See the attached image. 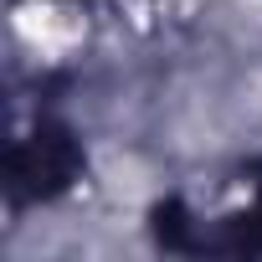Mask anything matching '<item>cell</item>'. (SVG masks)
<instances>
[{"label":"cell","instance_id":"2","mask_svg":"<svg viewBox=\"0 0 262 262\" xmlns=\"http://www.w3.org/2000/svg\"><path fill=\"white\" fill-rule=\"evenodd\" d=\"M155 236L170 247V252H195V221L185 216V206L180 201H165V206H155Z\"/></svg>","mask_w":262,"mask_h":262},{"label":"cell","instance_id":"1","mask_svg":"<svg viewBox=\"0 0 262 262\" xmlns=\"http://www.w3.org/2000/svg\"><path fill=\"white\" fill-rule=\"evenodd\" d=\"M77 175H82V149H77V139H72V128L41 118L31 134L11 149L6 190H11L16 206H31V201H52V195H62Z\"/></svg>","mask_w":262,"mask_h":262},{"label":"cell","instance_id":"3","mask_svg":"<svg viewBox=\"0 0 262 262\" xmlns=\"http://www.w3.org/2000/svg\"><path fill=\"white\" fill-rule=\"evenodd\" d=\"M257 206H262V170H257Z\"/></svg>","mask_w":262,"mask_h":262}]
</instances>
